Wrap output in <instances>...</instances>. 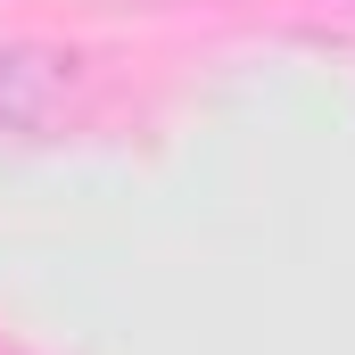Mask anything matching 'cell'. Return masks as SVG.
<instances>
[{
    "mask_svg": "<svg viewBox=\"0 0 355 355\" xmlns=\"http://www.w3.org/2000/svg\"><path fill=\"white\" fill-rule=\"evenodd\" d=\"M58 83H67L58 58H25V50H8V58H0V124H42Z\"/></svg>",
    "mask_w": 355,
    "mask_h": 355,
    "instance_id": "cell-1",
    "label": "cell"
}]
</instances>
